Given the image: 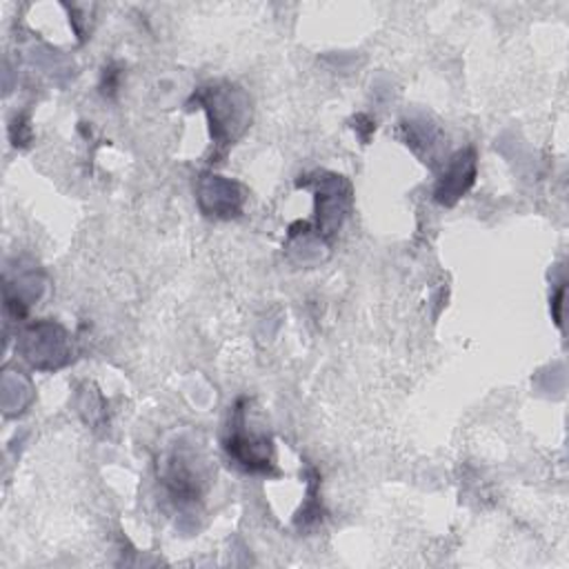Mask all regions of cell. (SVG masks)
<instances>
[{"instance_id":"1","label":"cell","mask_w":569,"mask_h":569,"mask_svg":"<svg viewBox=\"0 0 569 569\" xmlns=\"http://www.w3.org/2000/svg\"><path fill=\"white\" fill-rule=\"evenodd\" d=\"M191 100H196L209 120L211 140L216 144V156H222L249 127L251 102L249 96L231 82H211L200 87Z\"/></svg>"},{"instance_id":"2","label":"cell","mask_w":569,"mask_h":569,"mask_svg":"<svg viewBox=\"0 0 569 569\" xmlns=\"http://www.w3.org/2000/svg\"><path fill=\"white\" fill-rule=\"evenodd\" d=\"M158 478L178 507L196 505L209 482L207 460L187 440L173 442L158 460Z\"/></svg>"},{"instance_id":"3","label":"cell","mask_w":569,"mask_h":569,"mask_svg":"<svg viewBox=\"0 0 569 569\" xmlns=\"http://www.w3.org/2000/svg\"><path fill=\"white\" fill-rule=\"evenodd\" d=\"M247 409L249 400L238 398L222 440L224 451L247 473H273V440L269 433L249 427Z\"/></svg>"},{"instance_id":"4","label":"cell","mask_w":569,"mask_h":569,"mask_svg":"<svg viewBox=\"0 0 569 569\" xmlns=\"http://www.w3.org/2000/svg\"><path fill=\"white\" fill-rule=\"evenodd\" d=\"M18 349L22 358L36 369H58L69 362V336L67 331L49 320L29 325L18 340Z\"/></svg>"},{"instance_id":"5","label":"cell","mask_w":569,"mask_h":569,"mask_svg":"<svg viewBox=\"0 0 569 569\" xmlns=\"http://www.w3.org/2000/svg\"><path fill=\"white\" fill-rule=\"evenodd\" d=\"M316 233L331 240L351 209V184L336 173H316Z\"/></svg>"},{"instance_id":"6","label":"cell","mask_w":569,"mask_h":569,"mask_svg":"<svg viewBox=\"0 0 569 569\" xmlns=\"http://www.w3.org/2000/svg\"><path fill=\"white\" fill-rule=\"evenodd\" d=\"M196 198L200 204V211L204 216L213 218H236L240 216L247 193L240 182L216 176V173H202L196 182Z\"/></svg>"},{"instance_id":"7","label":"cell","mask_w":569,"mask_h":569,"mask_svg":"<svg viewBox=\"0 0 569 569\" xmlns=\"http://www.w3.org/2000/svg\"><path fill=\"white\" fill-rule=\"evenodd\" d=\"M476 151L471 147L456 151L449 160L447 167L442 169L436 189H433V198L436 202L445 204V207H453L473 184L476 180Z\"/></svg>"},{"instance_id":"8","label":"cell","mask_w":569,"mask_h":569,"mask_svg":"<svg viewBox=\"0 0 569 569\" xmlns=\"http://www.w3.org/2000/svg\"><path fill=\"white\" fill-rule=\"evenodd\" d=\"M402 129L407 131V144L418 153V156H425V158H433V151L438 147L436 138H438V131L433 127H427L425 122H402Z\"/></svg>"},{"instance_id":"9","label":"cell","mask_w":569,"mask_h":569,"mask_svg":"<svg viewBox=\"0 0 569 569\" xmlns=\"http://www.w3.org/2000/svg\"><path fill=\"white\" fill-rule=\"evenodd\" d=\"M562 296H565V287H560V289H558V293H556V298H553V307H556L553 318H556V322H558V325H560V305H562Z\"/></svg>"}]
</instances>
